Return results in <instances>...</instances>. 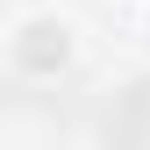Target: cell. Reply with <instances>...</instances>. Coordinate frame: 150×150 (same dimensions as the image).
Wrapping results in <instances>:
<instances>
[{
  "label": "cell",
  "instance_id": "obj_1",
  "mask_svg": "<svg viewBox=\"0 0 150 150\" xmlns=\"http://www.w3.org/2000/svg\"><path fill=\"white\" fill-rule=\"evenodd\" d=\"M0 57H7L14 79L50 86V79H64V71L86 57V22H79L71 7H57V0H36V7L7 14V29H0Z\"/></svg>",
  "mask_w": 150,
  "mask_h": 150
}]
</instances>
